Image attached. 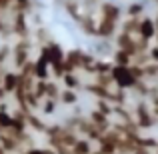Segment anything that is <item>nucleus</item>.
<instances>
[{
  "label": "nucleus",
  "mask_w": 158,
  "mask_h": 154,
  "mask_svg": "<svg viewBox=\"0 0 158 154\" xmlns=\"http://www.w3.org/2000/svg\"><path fill=\"white\" fill-rule=\"evenodd\" d=\"M32 38H22L18 40V42L12 46V68L14 70H22L24 64H28V62L32 60L30 58V52H32Z\"/></svg>",
  "instance_id": "1"
},
{
  "label": "nucleus",
  "mask_w": 158,
  "mask_h": 154,
  "mask_svg": "<svg viewBox=\"0 0 158 154\" xmlns=\"http://www.w3.org/2000/svg\"><path fill=\"white\" fill-rule=\"evenodd\" d=\"M112 80H114V86H118V88L122 90H132L134 88V84L138 80L134 78V74H132L130 66H116L112 68Z\"/></svg>",
  "instance_id": "2"
},
{
  "label": "nucleus",
  "mask_w": 158,
  "mask_h": 154,
  "mask_svg": "<svg viewBox=\"0 0 158 154\" xmlns=\"http://www.w3.org/2000/svg\"><path fill=\"white\" fill-rule=\"evenodd\" d=\"M38 56H42L44 60L52 66V64H56V62H64L66 50L56 42V40H52V42H48V44H44V46L38 48Z\"/></svg>",
  "instance_id": "3"
},
{
  "label": "nucleus",
  "mask_w": 158,
  "mask_h": 154,
  "mask_svg": "<svg viewBox=\"0 0 158 154\" xmlns=\"http://www.w3.org/2000/svg\"><path fill=\"white\" fill-rule=\"evenodd\" d=\"M84 56H86V50H82V48L66 50V58H64L66 72H78V70H82V66H84Z\"/></svg>",
  "instance_id": "4"
},
{
  "label": "nucleus",
  "mask_w": 158,
  "mask_h": 154,
  "mask_svg": "<svg viewBox=\"0 0 158 154\" xmlns=\"http://www.w3.org/2000/svg\"><path fill=\"white\" fill-rule=\"evenodd\" d=\"M98 12H100V18H106V20H112V22H122V14L124 10L118 6L116 2H108V0H102L98 4Z\"/></svg>",
  "instance_id": "5"
},
{
  "label": "nucleus",
  "mask_w": 158,
  "mask_h": 154,
  "mask_svg": "<svg viewBox=\"0 0 158 154\" xmlns=\"http://www.w3.org/2000/svg\"><path fill=\"white\" fill-rule=\"evenodd\" d=\"M114 44H116L118 50L128 52L132 58L140 52L138 50V44H136V36H130V34H126V32H118V34L114 36Z\"/></svg>",
  "instance_id": "6"
},
{
  "label": "nucleus",
  "mask_w": 158,
  "mask_h": 154,
  "mask_svg": "<svg viewBox=\"0 0 158 154\" xmlns=\"http://www.w3.org/2000/svg\"><path fill=\"white\" fill-rule=\"evenodd\" d=\"M120 32V24L118 22H112V20H106V18H98V34L96 38L100 40H114V36Z\"/></svg>",
  "instance_id": "7"
},
{
  "label": "nucleus",
  "mask_w": 158,
  "mask_h": 154,
  "mask_svg": "<svg viewBox=\"0 0 158 154\" xmlns=\"http://www.w3.org/2000/svg\"><path fill=\"white\" fill-rule=\"evenodd\" d=\"M20 80H22V76H20L18 70L8 68L6 72H4V76H2V82H0V86L4 88V92H6L8 96H12V94H14L16 90H18Z\"/></svg>",
  "instance_id": "8"
},
{
  "label": "nucleus",
  "mask_w": 158,
  "mask_h": 154,
  "mask_svg": "<svg viewBox=\"0 0 158 154\" xmlns=\"http://www.w3.org/2000/svg\"><path fill=\"white\" fill-rule=\"evenodd\" d=\"M138 38L146 40V42H152L156 38V24L152 16H142L140 18V28H138Z\"/></svg>",
  "instance_id": "9"
},
{
  "label": "nucleus",
  "mask_w": 158,
  "mask_h": 154,
  "mask_svg": "<svg viewBox=\"0 0 158 154\" xmlns=\"http://www.w3.org/2000/svg\"><path fill=\"white\" fill-rule=\"evenodd\" d=\"M88 120L94 124L96 128H100L102 132H108L112 128V124H110V116H106V114H102L100 110H96V108H92V110L88 112Z\"/></svg>",
  "instance_id": "10"
},
{
  "label": "nucleus",
  "mask_w": 158,
  "mask_h": 154,
  "mask_svg": "<svg viewBox=\"0 0 158 154\" xmlns=\"http://www.w3.org/2000/svg\"><path fill=\"white\" fill-rule=\"evenodd\" d=\"M78 26H80V30L84 32L86 36L96 38V34H98V20H94L92 14H88V12H86V14L82 16V20L78 22Z\"/></svg>",
  "instance_id": "11"
},
{
  "label": "nucleus",
  "mask_w": 158,
  "mask_h": 154,
  "mask_svg": "<svg viewBox=\"0 0 158 154\" xmlns=\"http://www.w3.org/2000/svg\"><path fill=\"white\" fill-rule=\"evenodd\" d=\"M50 64L42 56H36L34 60V78L36 80H50Z\"/></svg>",
  "instance_id": "12"
},
{
  "label": "nucleus",
  "mask_w": 158,
  "mask_h": 154,
  "mask_svg": "<svg viewBox=\"0 0 158 154\" xmlns=\"http://www.w3.org/2000/svg\"><path fill=\"white\" fill-rule=\"evenodd\" d=\"M62 86H64V88H68V90H78V88H82L84 84H82L78 72H68V74H64V76H62Z\"/></svg>",
  "instance_id": "13"
},
{
  "label": "nucleus",
  "mask_w": 158,
  "mask_h": 154,
  "mask_svg": "<svg viewBox=\"0 0 158 154\" xmlns=\"http://www.w3.org/2000/svg\"><path fill=\"white\" fill-rule=\"evenodd\" d=\"M138 28H140V18H126L120 22V32H126L130 36H138Z\"/></svg>",
  "instance_id": "14"
},
{
  "label": "nucleus",
  "mask_w": 158,
  "mask_h": 154,
  "mask_svg": "<svg viewBox=\"0 0 158 154\" xmlns=\"http://www.w3.org/2000/svg\"><path fill=\"white\" fill-rule=\"evenodd\" d=\"M144 10H146V6H144L142 2H130L124 8V16H126V18H142Z\"/></svg>",
  "instance_id": "15"
},
{
  "label": "nucleus",
  "mask_w": 158,
  "mask_h": 154,
  "mask_svg": "<svg viewBox=\"0 0 158 154\" xmlns=\"http://www.w3.org/2000/svg\"><path fill=\"white\" fill-rule=\"evenodd\" d=\"M58 102H60V104H64V106H76V104H78V92H76V90L62 88Z\"/></svg>",
  "instance_id": "16"
},
{
  "label": "nucleus",
  "mask_w": 158,
  "mask_h": 154,
  "mask_svg": "<svg viewBox=\"0 0 158 154\" xmlns=\"http://www.w3.org/2000/svg\"><path fill=\"white\" fill-rule=\"evenodd\" d=\"M112 64H116V66H130L132 64V56L128 52H124V50L114 48V52H112Z\"/></svg>",
  "instance_id": "17"
},
{
  "label": "nucleus",
  "mask_w": 158,
  "mask_h": 154,
  "mask_svg": "<svg viewBox=\"0 0 158 154\" xmlns=\"http://www.w3.org/2000/svg\"><path fill=\"white\" fill-rule=\"evenodd\" d=\"M94 150V144L86 138H78L76 144L72 146V154H92Z\"/></svg>",
  "instance_id": "18"
},
{
  "label": "nucleus",
  "mask_w": 158,
  "mask_h": 154,
  "mask_svg": "<svg viewBox=\"0 0 158 154\" xmlns=\"http://www.w3.org/2000/svg\"><path fill=\"white\" fill-rule=\"evenodd\" d=\"M112 68H114V64H112V60H96L92 66V74L96 76V74H110Z\"/></svg>",
  "instance_id": "19"
},
{
  "label": "nucleus",
  "mask_w": 158,
  "mask_h": 154,
  "mask_svg": "<svg viewBox=\"0 0 158 154\" xmlns=\"http://www.w3.org/2000/svg\"><path fill=\"white\" fill-rule=\"evenodd\" d=\"M132 92H134L138 98L148 100V96H150V84H148L146 80H138V82L134 84V88H132Z\"/></svg>",
  "instance_id": "20"
},
{
  "label": "nucleus",
  "mask_w": 158,
  "mask_h": 154,
  "mask_svg": "<svg viewBox=\"0 0 158 154\" xmlns=\"http://www.w3.org/2000/svg\"><path fill=\"white\" fill-rule=\"evenodd\" d=\"M58 108V100H50V98H44L40 104V114L42 116H52Z\"/></svg>",
  "instance_id": "21"
},
{
  "label": "nucleus",
  "mask_w": 158,
  "mask_h": 154,
  "mask_svg": "<svg viewBox=\"0 0 158 154\" xmlns=\"http://www.w3.org/2000/svg\"><path fill=\"white\" fill-rule=\"evenodd\" d=\"M92 82H94V84H98V86H104V88H112V86H114L112 74H96Z\"/></svg>",
  "instance_id": "22"
},
{
  "label": "nucleus",
  "mask_w": 158,
  "mask_h": 154,
  "mask_svg": "<svg viewBox=\"0 0 158 154\" xmlns=\"http://www.w3.org/2000/svg\"><path fill=\"white\" fill-rule=\"evenodd\" d=\"M94 108H96V110H100L102 114H106V116H112V114H114V106H112L108 100H96V106H94Z\"/></svg>",
  "instance_id": "23"
},
{
  "label": "nucleus",
  "mask_w": 158,
  "mask_h": 154,
  "mask_svg": "<svg viewBox=\"0 0 158 154\" xmlns=\"http://www.w3.org/2000/svg\"><path fill=\"white\" fill-rule=\"evenodd\" d=\"M148 54H150V62H154V64H158V46L154 44V46H150V50H148Z\"/></svg>",
  "instance_id": "24"
},
{
  "label": "nucleus",
  "mask_w": 158,
  "mask_h": 154,
  "mask_svg": "<svg viewBox=\"0 0 158 154\" xmlns=\"http://www.w3.org/2000/svg\"><path fill=\"white\" fill-rule=\"evenodd\" d=\"M148 102H150V106H152V114H154L156 120H158V96L156 98H150Z\"/></svg>",
  "instance_id": "25"
},
{
  "label": "nucleus",
  "mask_w": 158,
  "mask_h": 154,
  "mask_svg": "<svg viewBox=\"0 0 158 154\" xmlns=\"http://www.w3.org/2000/svg\"><path fill=\"white\" fill-rule=\"evenodd\" d=\"M132 154H152V152H150V148H142V146H138Z\"/></svg>",
  "instance_id": "26"
},
{
  "label": "nucleus",
  "mask_w": 158,
  "mask_h": 154,
  "mask_svg": "<svg viewBox=\"0 0 158 154\" xmlns=\"http://www.w3.org/2000/svg\"><path fill=\"white\" fill-rule=\"evenodd\" d=\"M154 40H156V46H158V34H156V38H154Z\"/></svg>",
  "instance_id": "27"
},
{
  "label": "nucleus",
  "mask_w": 158,
  "mask_h": 154,
  "mask_svg": "<svg viewBox=\"0 0 158 154\" xmlns=\"http://www.w3.org/2000/svg\"><path fill=\"white\" fill-rule=\"evenodd\" d=\"M152 2H156V4H158V0H152Z\"/></svg>",
  "instance_id": "28"
},
{
  "label": "nucleus",
  "mask_w": 158,
  "mask_h": 154,
  "mask_svg": "<svg viewBox=\"0 0 158 154\" xmlns=\"http://www.w3.org/2000/svg\"><path fill=\"white\" fill-rule=\"evenodd\" d=\"M112 154H120V152H112Z\"/></svg>",
  "instance_id": "29"
},
{
  "label": "nucleus",
  "mask_w": 158,
  "mask_h": 154,
  "mask_svg": "<svg viewBox=\"0 0 158 154\" xmlns=\"http://www.w3.org/2000/svg\"><path fill=\"white\" fill-rule=\"evenodd\" d=\"M154 82H156V86H158V80H154Z\"/></svg>",
  "instance_id": "30"
},
{
  "label": "nucleus",
  "mask_w": 158,
  "mask_h": 154,
  "mask_svg": "<svg viewBox=\"0 0 158 154\" xmlns=\"http://www.w3.org/2000/svg\"><path fill=\"white\" fill-rule=\"evenodd\" d=\"M156 154H158V146H156Z\"/></svg>",
  "instance_id": "31"
}]
</instances>
